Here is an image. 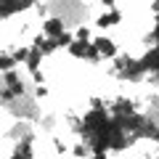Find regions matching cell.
<instances>
[{
  "instance_id": "7a4b0ae2",
  "label": "cell",
  "mask_w": 159,
  "mask_h": 159,
  "mask_svg": "<svg viewBox=\"0 0 159 159\" xmlns=\"http://www.w3.org/2000/svg\"><path fill=\"white\" fill-rule=\"evenodd\" d=\"M93 45H96V51H98L101 58H117V45H114V40L96 37V40H93Z\"/></svg>"
},
{
  "instance_id": "6da1fadb",
  "label": "cell",
  "mask_w": 159,
  "mask_h": 159,
  "mask_svg": "<svg viewBox=\"0 0 159 159\" xmlns=\"http://www.w3.org/2000/svg\"><path fill=\"white\" fill-rule=\"evenodd\" d=\"M64 32H69V29H66V24H64L58 16H53V19H48V21H43V34H45V37L58 40Z\"/></svg>"
},
{
  "instance_id": "3957f363",
  "label": "cell",
  "mask_w": 159,
  "mask_h": 159,
  "mask_svg": "<svg viewBox=\"0 0 159 159\" xmlns=\"http://www.w3.org/2000/svg\"><path fill=\"white\" fill-rule=\"evenodd\" d=\"M13 69H16V61H13V56H11V53H0V72L8 74V72H13Z\"/></svg>"
}]
</instances>
